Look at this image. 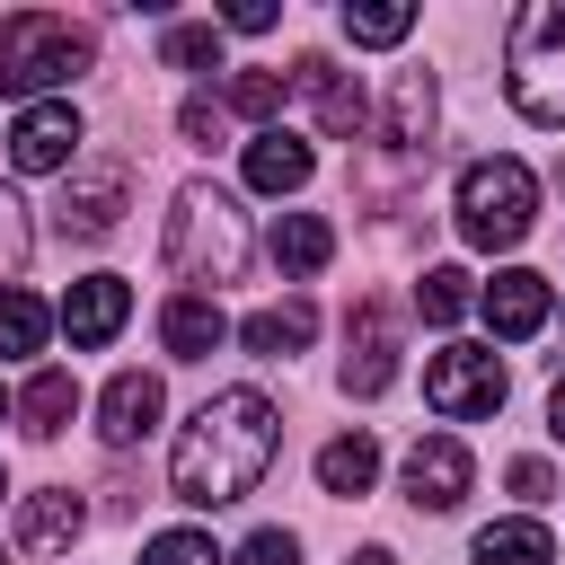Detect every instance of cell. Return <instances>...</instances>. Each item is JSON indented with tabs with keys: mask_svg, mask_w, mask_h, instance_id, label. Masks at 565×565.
Returning a JSON list of instances; mask_svg holds the SVG:
<instances>
[{
	"mask_svg": "<svg viewBox=\"0 0 565 565\" xmlns=\"http://www.w3.org/2000/svg\"><path fill=\"white\" fill-rule=\"evenodd\" d=\"M53 318H62V335H71V344H88V353H97V344H115V335H124V318H132V282H124V274H79V282L62 291V309H53Z\"/></svg>",
	"mask_w": 565,
	"mask_h": 565,
	"instance_id": "obj_10",
	"label": "cell"
},
{
	"mask_svg": "<svg viewBox=\"0 0 565 565\" xmlns=\"http://www.w3.org/2000/svg\"><path fill=\"white\" fill-rule=\"evenodd\" d=\"M397 353H406V318L388 300H362L344 318V397H380L397 380Z\"/></svg>",
	"mask_w": 565,
	"mask_h": 565,
	"instance_id": "obj_8",
	"label": "cell"
},
{
	"mask_svg": "<svg viewBox=\"0 0 565 565\" xmlns=\"http://www.w3.org/2000/svg\"><path fill=\"white\" fill-rule=\"evenodd\" d=\"M177 132H185L194 150H212V141H221V106H212V97H185V106H177Z\"/></svg>",
	"mask_w": 565,
	"mask_h": 565,
	"instance_id": "obj_32",
	"label": "cell"
},
{
	"mask_svg": "<svg viewBox=\"0 0 565 565\" xmlns=\"http://www.w3.org/2000/svg\"><path fill=\"white\" fill-rule=\"evenodd\" d=\"M291 88L309 97V115H318L327 141H353V132L371 124V97L353 88V71H344L335 53H300V62H291Z\"/></svg>",
	"mask_w": 565,
	"mask_h": 565,
	"instance_id": "obj_9",
	"label": "cell"
},
{
	"mask_svg": "<svg viewBox=\"0 0 565 565\" xmlns=\"http://www.w3.org/2000/svg\"><path fill=\"white\" fill-rule=\"evenodd\" d=\"M159 256H168V274H177L185 291H221V282H238V265H247V212H238V194L212 185V177L177 185L168 230H159Z\"/></svg>",
	"mask_w": 565,
	"mask_h": 565,
	"instance_id": "obj_2",
	"label": "cell"
},
{
	"mask_svg": "<svg viewBox=\"0 0 565 565\" xmlns=\"http://www.w3.org/2000/svg\"><path fill=\"white\" fill-rule=\"evenodd\" d=\"M274 26V0H230L221 9V35H265Z\"/></svg>",
	"mask_w": 565,
	"mask_h": 565,
	"instance_id": "obj_33",
	"label": "cell"
},
{
	"mask_svg": "<svg viewBox=\"0 0 565 565\" xmlns=\"http://www.w3.org/2000/svg\"><path fill=\"white\" fill-rule=\"evenodd\" d=\"M512 494H530V503H547V494H556V477H547V459H512Z\"/></svg>",
	"mask_w": 565,
	"mask_h": 565,
	"instance_id": "obj_34",
	"label": "cell"
},
{
	"mask_svg": "<svg viewBox=\"0 0 565 565\" xmlns=\"http://www.w3.org/2000/svg\"><path fill=\"white\" fill-rule=\"evenodd\" d=\"M424 406H433L441 424L494 415V406H503V362H494V344H441V353L424 362Z\"/></svg>",
	"mask_w": 565,
	"mask_h": 565,
	"instance_id": "obj_6",
	"label": "cell"
},
{
	"mask_svg": "<svg viewBox=\"0 0 565 565\" xmlns=\"http://www.w3.org/2000/svg\"><path fill=\"white\" fill-rule=\"evenodd\" d=\"M230 565H300V539H291V530H247V539L230 547Z\"/></svg>",
	"mask_w": 565,
	"mask_h": 565,
	"instance_id": "obj_31",
	"label": "cell"
},
{
	"mask_svg": "<svg viewBox=\"0 0 565 565\" xmlns=\"http://www.w3.org/2000/svg\"><path fill=\"white\" fill-rule=\"evenodd\" d=\"M26 247H35V230H26V203L0 185V291H18V265H26Z\"/></svg>",
	"mask_w": 565,
	"mask_h": 565,
	"instance_id": "obj_30",
	"label": "cell"
},
{
	"mask_svg": "<svg viewBox=\"0 0 565 565\" xmlns=\"http://www.w3.org/2000/svg\"><path fill=\"white\" fill-rule=\"evenodd\" d=\"M265 247H274V265H282V274H291V282H309V274H318V265H327V256H335V230H327V221H318V212H282V221H274V238H265Z\"/></svg>",
	"mask_w": 565,
	"mask_h": 565,
	"instance_id": "obj_20",
	"label": "cell"
},
{
	"mask_svg": "<svg viewBox=\"0 0 565 565\" xmlns=\"http://www.w3.org/2000/svg\"><path fill=\"white\" fill-rule=\"evenodd\" d=\"M468 477H477V459H468L459 433H424V441L406 450V503H415V512H450V503L468 494Z\"/></svg>",
	"mask_w": 565,
	"mask_h": 565,
	"instance_id": "obj_11",
	"label": "cell"
},
{
	"mask_svg": "<svg viewBox=\"0 0 565 565\" xmlns=\"http://www.w3.org/2000/svg\"><path fill=\"white\" fill-rule=\"evenodd\" d=\"M221 335H230V318H221V300H212V291H177V300L159 309V344H168L177 362L221 353Z\"/></svg>",
	"mask_w": 565,
	"mask_h": 565,
	"instance_id": "obj_17",
	"label": "cell"
},
{
	"mask_svg": "<svg viewBox=\"0 0 565 565\" xmlns=\"http://www.w3.org/2000/svg\"><path fill=\"white\" fill-rule=\"evenodd\" d=\"M380 141L415 168L433 150V71H388V106H380Z\"/></svg>",
	"mask_w": 565,
	"mask_h": 565,
	"instance_id": "obj_14",
	"label": "cell"
},
{
	"mask_svg": "<svg viewBox=\"0 0 565 565\" xmlns=\"http://www.w3.org/2000/svg\"><path fill=\"white\" fill-rule=\"evenodd\" d=\"M477 309H486V327H494L503 344H521V335H539V327H547L556 291H547V274H530V265H503V274L477 291Z\"/></svg>",
	"mask_w": 565,
	"mask_h": 565,
	"instance_id": "obj_13",
	"label": "cell"
},
{
	"mask_svg": "<svg viewBox=\"0 0 565 565\" xmlns=\"http://www.w3.org/2000/svg\"><path fill=\"white\" fill-rule=\"evenodd\" d=\"M141 565H230V556L212 547V530H159L141 547Z\"/></svg>",
	"mask_w": 565,
	"mask_h": 565,
	"instance_id": "obj_29",
	"label": "cell"
},
{
	"mask_svg": "<svg viewBox=\"0 0 565 565\" xmlns=\"http://www.w3.org/2000/svg\"><path fill=\"white\" fill-rule=\"evenodd\" d=\"M539 221V177L521 159H468L459 168V238L468 247H521Z\"/></svg>",
	"mask_w": 565,
	"mask_h": 565,
	"instance_id": "obj_5",
	"label": "cell"
},
{
	"mask_svg": "<svg viewBox=\"0 0 565 565\" xmlns=\"http://www.w3.org/2000/svg\"><path fill=\"white\" fill-rule=\"evenodd\" d=\"M309 168H318V150H309L300 132H282V124L247 141V185H256V194H300Z\"/></svg>",
	"mask_w": 565,
	"mask_h": 565,
	"instance_id": "obj_18",
	"label": "cell"
},
{
	"mask_svg": "<svg viewBox=\"0 0 565 565\" xmlns=\"http://www.w3.org/2000/svg\"><path fill=\"white\" fill-rule=\"evenodd\" d=\"M371 477H380V441H371V433H335V441L318 450V486H327V494L353 503V494H371Z\"/></svg>",
	"mask_w": 565,
	"mask_h": 565,
	"instance_id": "obj_23",
	"label": "cell"
},
{
	"mask_svg": "<svg viewBox=\"0 0 565 565\" xmlns=\"http://www.w3.org/2000/svg\"><path fill=\"white\" fill-rule=\"evenodd\" d=\"M344 35L353 44H406L415 35V9L406 0H344Z\"/></svg>",
	"mask_w": 565,
	"mask_h": 565,
	"instance_id": "obj_27",
	"label": "cell"
},
{
	"mask_svg": "<svg viewBox=\"0 0 565 565\" xmlns=\"http://www.w3.org/2000/svg\"><path fill=\"white\" fill-rule=\"evenodd\" d=\"M159 406H168V397H159V371H115L106 397H97V441H106V450H132V441L159 424Z\"/></svg>",
	"mask_w": 565,
	"mask_h": 565,
	"instance_id": "obj_15",
	"label": "cell"
},
{
	"mask_svg": "<svg viewBox=\"0 0 565 565\" xmlns=\"http://www.w3.org/2000/svg\"><path fill=\"white\" fill-rule=\"evenodd\" d=\"M477 309V282L459 274V265H433L424 282H415V318H433V327H459Z\"/></svg>",
	"mask_w": 565,
	"mask_h": 565,
	"instance_id": "obj_26",
	"label": "cell"
},
{
	"mask_svg": "<svg viewBox=\"0 0 565 565\" xmlns=\"http://www.w3.org/2000/svg\"><path fill=\"white\" fill-rule=\"evenodd\" d=\"M0 494H9V477H0Z\"/></svg>",
	"mask_w": 565,
	"mask_h": 565,
	"instance_id": "obj_37",
	"label": "cell"
},
{
	"mask_svg": "<svg viewBox=\"0 0 565 565\" xmlns=\"http://www.w3.org/2000/svg\"><path fill=\"white\" fill-rule=\"evenodd\" d=\"M468 565H556V539H547V521H486Z\"/></svg>",
	"mask_w": 565,
	"mask_h": 565,
	"instance_id": "obj_22",
	"label": "cell"
},
{
	"mask_svg": "<svg viewBox=\"0 0 565 565\" xmlns=\"http://www.w3.org/2000/svg\"><path fill=\"white\" fill-rule=\"evenodd\" d=\"M79 141H88V124H79L71 97L18 106V124H9V168H18V177H62V168H79Z\"/></svg>",
	"mask_w": 565,
	"mask_h": 565,
	"instance_id": "obj_7",
	"label": "cell"
},
{
	"mask_svg": "<svg viewBox=\"0 0 565 565\" xmlns=\"http://www.w3.org/2000/svg\"><path fill=\"white\" fill-rule=\"evenodd\" d=\"M274 441H282V415H274L265 388H212V397L185 415L177 450H168V486H177V503L221 512V503L256 494V477L274 468Z\"/></svg>",
	"mask_w": 565,
	"mask_h": 565,
	"instance_id": "obj_1",
	"label": "cell"
},
{
	"mask_svg": "<svg viewBox=\"0 0 565 565\" xmlns=\"http://www.w3.org/2000/svg\"><path fill=\"white\" fill-rule=\"evenodd\" d=\"M309 335H318V309H309L300 291H291V300H274V309H256V318L238 327V344H247V353H265V362H282V353H300Z\"/></svg>",
	"mask_w": 565,
	"mask_h": 565,
	"instance_id": "obj_19",
	"label": "cell"
},
{
	"mask_svg": "<svg viewBox=\"0 0 565 565\" xmlns=\"http://www.w3.org/2000/svg\"><path fill=\"white\" fill-rule=\"evenodd\" d=\"M79 530H88V503H79L71 486H35V494L18 503V556H62Z\"/></svg>",
	"mask_w": 565,
	"mask_h": 565,
	"instance_id": "obj_16",
	"label": "cell"
},
{
	"mask_svg": "<svg viewBox=\"0 0 565 565\" xmlns=\"http://www.w3.org/2000/svg\"><path fill=\"white\" fill-rule=\"evenodd\" d=\"M159 62L168 71H221V18H177L159 35Z\"/></svg>",
	"mask_w": 565,
	"mask_h": 565,
	"instance_id": "obj_25",
	"label": "cell"
},
{
	"mask_svg": "<svg viewBox=\"0 0 565 565\" xmlns=\"http://www.w3.org/2000/svg\"><path fill=\"white\" fill-rule=\"evenodd\" d=\"M97 62V35L79 18H53V9H18L0 18V88L44 106V88H71L79 71Z\"/></svg>",
	"mask_w": 565,
	"mask_h": 565,
	"instance_id": "obj_4",
	"label": "cell"
},
{
	"mask_svg": "<svg viewBox=\"0 0 565 565\" xmlns=\"http://www.w3.org/2000/svg\"><path fill=\"white\" fill-rule=\"evenodd\" d=\"M0 415H9V397H0Z\"/></svg>",
	"mask_w": 565,
	"mask_h": 565,
	"instance_id": "obj_38",
	"label": "cell"
},
{
	"mask_svg": "<svg viewBox=\"0 0 565 565\" xmlns=\"http://www.w3.org/2000/svg\"><path fill=\"white\" fill-rule=\"evenodd\" d=\"M71 415H79V380H71V371H35V380L18 388V424H26L35 441L71 433Z\"/></svg>",
	"mask_w": 565,
	"mask_h": 565,
	"instance_id": "obj_21",
	"label": "cell"
},
{
	"mask_svg": "<svg viewBox=\"0 0 565 565\" xmlns=\"http://www.w3.org/2000/svg\"><path fill=\"white\" fill-rule=\"evenodd\" d=\"M124 159H88V168H71V185H62V230L71 238H106L115 221H124Z\"/></svg>",
	"mask_w": 565,
	"mask_h": 565,
	"instance_id": "obj_12",
	"label": "cell"
},
{
	"mask_svg": "<svg viewBox=\"0 0 565 565\" xmlns=\"http://www.w3.org/2000/svg\"><path fill=\"white\" fill-rule=\"evenodd\" d=\"M344 565H397V556H388V547H362V556H344Z\"/></svg>",
	"mask_w": 565,
	"mask_h": 565,
	"instance_id": "obj_36",
	"label": "cell"
},
{
	"mask_svg": "<svg viewBox=\"0 0 565 565\" xmlns=\"http://www.w3.org/2000/svg\"><path fill=\"white\" fill-rule=\"evenodd\" d=\"M547 433H556V441H565V380H556V388H547Z\"/></svg>",
	"mask_w": 565,
	"mask_h": 565,
	"instance_id": "obj_35",
	"label": "cell"
},
{
	"mask_svg": "<svg viewBox=\"0 0 565 565\" xmlns=\"http://www.w3.org/2000/svg\"><path fill=\"white\" fill-rule=\"evenodd\" d=\"M503 88L521 124H565V0H530L503 18Z\"/></svg>",
	"mask_w": 565,
	"mask_h": 565,
	"instance_id": "obj_3",
	"label": "cell"
},
{
	"mask_svg": "<svg viewBox=\"0 0 565 565\" xmlns=\"http://www.w3.org/2000/svg\"><path fill=\"white\" fill-rule=\"evenodd\" d=\"M282 88H291V71H230V115H247L256 132H274Z\"/></svg>",
	"mask_w": 565,
	"mask_h": 565,
	"instance_id": "obj_28",
	"label": "cell"
},
{
	"mask_svg": "<svg viewBox=\"0 0 565 565\" xmlns=\"http://www.w3.org/2000/svg\"><path fill=\"white\" fill-rule=\"evenodd\" d=\"M62 318L35 300V291H0V353L18 362V353H44V335H53Z\"/></svg>",
	"mask_w": 565,
	"mask_h": 565,
	"instance_id": "obj_24",
	"label": "cell"
}]
</instances>
